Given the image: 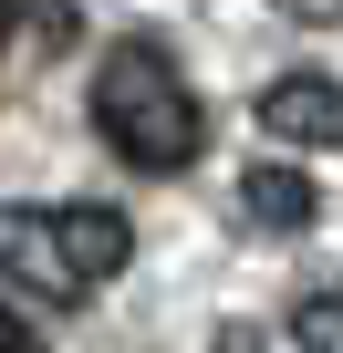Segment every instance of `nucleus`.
Segmentation results:
<instances>
[{
	"label": "nucleus",
	"mask_w": 343,
	"mask_h": 353,
	"mask_svg": "<svg viewBox=\"0 0 343 353\" xmlns=\"http://www.w3.org/2000/svg\"><path fill=\"white\" fill-rule=\"evenodd\" d=\"M0 32H11V0H0Z\"/></svg>",
	"instance_id": "nucleus-8"
},
{
	"label": "nucleus",
	"mask_w": 343,
	"mask_h": 353,
	"mask_svg": "<svg viewBox=\"0 0 343 353\" xmlns=\"http://www.w3.org/2000/svg\"><path fill=\"white\" fill-rule=\"evenodd\" d=\"M250 114L271 145H343V83L333 73H271Z\"/></svg>",
	"instance_id": "nucleus-3"
},
{
	"label": "nucleus",
	"mask_w": 343,
	"mask_h": 353,
	"mask_svg": "<svg viewBox=\"0 0 343 353\" xmlns=\"http://www.w3.org/2000/svg\"><path fill=\"white\" fill-rule=\"evenodd\" d=\"M271 11L302 21V32H333V21H343V0H271Z\"/></svg>",
	"instance_id": "nucleus-6"
},
{
	"label": "nucleus",
	"mask_w": 343,
	"mask_h": 353,
	"mask_svg": "<svg viewBox=\"0 0 343 353\" xmlns=\"http://www.w3.org/2000/svg\"><path fill=\"white\" fill-rule=\"evenodd\" d=\"M125 260H135V229L104 198H84V208H21V198H0V270H11L32 301H94Z\"/></svg>",
	"instance_id": "nucleus-2"
},
{
	"label": "nucleus",
	"mask_w": 343,
	"mask_h": 353,
	"mask_svg": "<svg viewBox=\"0 0 343 353\" xmlns=\"http://www.w3.org/2000/svg\"><path fill=\"white\" fill-rule=\"evenodd\" d=\"M0 353H42V343H32V322H21V312H0Z\"/></svg>",
	"instance_id": "nucleus-7"
},
{
	"label": "nucleus",
	"mask_w": 343,
	"mask_h": 353,
	"mask_svg": "<svg viewBox=\"0 0 343 353\" xmlns=\"http://www.w3.org/2000/svg\"><path fill=\"white\" fill-rule=\"evenodd\" d=\"M239 208H250L260 229H312V219H322L312 176H302V166H281V156H260V166L239 176Z\"/></svg>",
	"instance_id": "nucleus-4"
},
{
	"label": "nucleus",
	"mask_w": 343,
	"mask_h": 353,
	"mask_svg": "<svg viewBox=\"0 0 343 353\" xmlns=\"http://www.w3.org/2000/svg\"><path fill=\"white\" fill-rule=\"evenodd\" d=\"M291 353H343V291L291 301Z\"/></svg>",
	"instance_id": "nucleus-5"
},
{
	"label": "nucleus",
	"mask_w": 343,
	"mask_h": 353,
	"mask_svg": "<svg viewBox=\"0 0 343 353\" xmlns=\"http://www.w3.org/2000/svg\"><path fill=\"white\" fill-rule=\"evenodd\" d=\"M94 135H104L125 166H146V176H177V166L208 145V104L188 94V73L166 63L156 42H115V52L94 63Z\"/></svg>",
	"instance_id": "nucleus-1"
}]
</instances>
